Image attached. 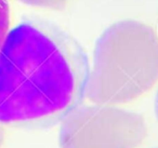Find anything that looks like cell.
Here are the masks:
<instances>
[{
  "mask_svg": "<svg viewBox=\"0 0 158 148\" xmlns=\"http://www.w3.org/2000/svg\"><path fill=\"white\" fill-rule=\"evenodd\" d=\"M90 64L78 40L55 23L27 18L0 48V123L48 129L87 96Z\"/></svg>",
  "mask_w": 158,
  "mask_h": 148,
  "instance_id": "cell-1",
  "label": "cell"
},
{
  "mask_svg": "<svg viewBox=\"0 0 158 148\" xmlns=\"http://www.w3.org/2000/svg\"><path fill=\"white\" fill-rule=\"evenodd\" d=\"M158 81V35L134 20L112 24L95 42L87 96L98 105L130 103Z\"/></svg>",
  "mask_w": 158,
  "mask_h": 148,
  "instance_id": "cell-2",
  "label": "cell"
},
{
  "mask_svg": "<svg viewBox=\"0 0 158 148\" xmlns=\"http://www.w3.org/2000/svg\"><path fill=\"white\" fill-rule=\"evenodd\" d=\"M61 123V148H138L147 136L143 116L115 105L79 106Z\"/></svg>",
  "mask_w": 158,
  "mask_h": 148,
  "instance_id": "cell-3",
  "label": "cell"
},
{
  "mask_svg": "<svg viewBox=\"0 0 158 148\" xmlns=\"http://www.w3.org/2000/svg\"><path fill=\"white\" fill-rule=\"evenodd\" d=\"M10 29V5L8 0H0V48Z\"/></svg>",
  "mask_w": 158,
  "mask_h": 148,
  "instance_id": "cell-4",
  "label": "cell"
},
{
  "mask_svg": "<svg viewBox=\"0 0 158 148\" xmlns=\"http://www.w3.org/2000/svg\"><path fill=\"white\" fill-rule=\"evenodd\" d=\"M24 5L50 10H63L69 0H18Z\"/></svg>",
  "mask_w": 158,
  "mask_h": 148,
  "instance_id": "cell-5",
  "label": "cell"
},
{
  "mask_svg": "<svg viewBox=\"0 0 158 148\" xmlns=\"http://www.w3.org/2000/svg\"><path fill=\"white\" fill-rule=\"evenodd\" d=\"M154 109H155V116H156V119L158 121V90H157V93L155 95V102H154Z\"/></svg>",
  "mask_w": 158,
  "mask_h": 148,
  "instance_id": "cell-6",
  "label": "cell"
},
{
  "mask_svg": "<svg viewBox=\"0 0 158 148\" xmlns=\"http://www.w3.org/2000/svg\"><path fill=\"white\" fill-rule=\"evenodd\" d=\"M3 139H5V132H3V129L1 126V123H0V148L3 144Z\"/></svg>",
  "mask_w": 158,
  "mask_h": 148,
  "instance_id": "cell-7",
  "label": "cell"
}]
</instances>
